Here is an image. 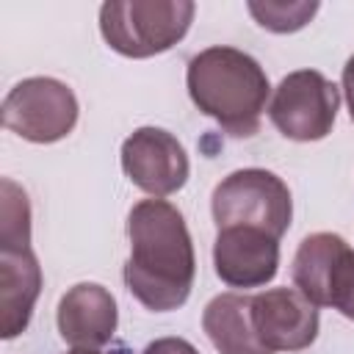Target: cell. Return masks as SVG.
Returning <instances> with one entry per match:
<instances>
[{
	"label": "cell",
	"instance_id": "obj_7",
	"mask_svg": "<svg viewBox=\"0 0 354 354\" xmlns=\"http://www.w3.org/2000/svg\"><path fill=\"white\" fill-rule=\"evenodd\" d=\"M77 97L55 77H25L3 100V124L33 144H55L77 124Z\"/></svg>",
	"mask_w": 354,
	"mask_h": 354
},
{
	"label": "cell",
	"instance_id": "obj_15",
	"mask_svg": "<svg viewBox=\"0 0 354 354\" xmlns=\"http://www.w3.org/2000/svg\"><path fill=\"white\" fill-rule=\"evenodd\" d=\"M254 22L271 33H296L318 11L315 0H249L246 3Z\"/></svg>",
	"mask_w": 354,
	"mask_h": 354
},
{
	"label": "cell",
	"instance_id": "obj_11",
	"mask_svg": "<svg viewBox=\"0 0 354 354\" xmlns=\"http://www.w3.org/2000/svg\"><path fill=\"white\" fill-rule=\"evenodd\" d=\"M55 324L66 346L100 351L113 340L119 326L116 299L100 282H77L61 296Z\"/></svg>",
	"mask_w": 354,
	"mask_h": 354
},
{
	"label": "cell",
	"instance_id": "obj_1",
	"mask_svg": "<svg viewBox=\"0 0 354 354\" xmlns=\"http://www.w3.org/2000/svg\"><path fill=\"white\" fill-rule=\"evenodd\" d=\"M127 290L152 313H171L191 296L196 254L183 213L166 199H141L127 216Z\"/></svg>",
	"mask_w": 354,
	"mask_h": 354
},
{
	"label": "cell",
	"instance_id": "obj_6",
	"mask_svg": "<svg viewBox=\"0 0 354 354\" xmlns=\"http://www.w3.org/2000/svg\"><path fill=\"white\" fill-rule=\"evenodd\" d=\"M340 108L337 86L318 69H296L274 88L268 119L290 141H321L332 133Z\"/></svg>",
	"mask_w": 354,
	"mask_h": 354
},
{
	"label": "cell",
	"instance_id": "obj_14",
	"mask_svg": "<svg viewBox=\"0 0 354 354\" xmlns=\"http://www.w3.org/2000/svg\"><path fill=\"white\" fill-rule=\"evenodd\" d=\"M0 249H30V202L11 177L0 180Z\"/></svg>",
	"mask_w": 354,
	"mask_h": 354
},
{
	"label": "cell",
	"instance_id": "obj_4",
	"mask_svg": "<svg viewBox=\"0 0 354 354\" xmlns=\"http://www.w3.org/2000/svg\"><path fill=\"white\" fill-rule=\"evenodd\" d=\"M213 221L224 227H254L282 238L293 218L290 188L268 169H238L227 174L210 196Z\"/></svg>",
	"mask_w": 354,
	"mask_h": 354
},
{
	"label": "cell",
	"instance_id": "obj_5",
	"mask_svg": "<svg viewBox=\"0 0 354 354\" xmlns=\"http://www.w3.org/2000/svg\"><path fill=\"white\" fill-rule=\"evenodd\" d=\"M293 285L315 307H332L354 321V249L343 235H307L293 257Z\"/></svg>",
	"mask_w": 354,
	"mask_h": 354
},
{
	"label": "cell",
	"instance_id": "obj_13",
	"mask_svg": "<svg viewBox=\"0 0 354 354\" xmlns=\"http://www.w3.org/2000/svg\"><path fill=\"white\" fill-rule=\"evenodd\" d=\"M202 329L218 354H271L252 321V296L218 293L205 304Z\"/></svg>",
	"mask_w": 354,
	"mask_h": 354
},
{
	"label": "cell",
	"instance_id": "obj_10",
	"mask_svg": "<svg viewBox=\"0 0 354 354\" xmlns=\"http://www.w3.org/2000/svg\"><path fill=\"white\" fill-rule=\"evenodd\" d=\"M213 268L230 288H263L279 271V238L254 227H224L213 241Z\"/></svg>",
	"mask_w": 354,
	"mask_h": 354
},
{
	"label": "cell",
	"instance_id": "obj_8",
	"mask_svg": "<svg viewBox=\"0 0 354 354\" xmlns=\"http://www.w3.org/2000/svg\"><path fill=\"white\" fill-rule=\"evenodd\" d=\"M122 169L136 188L163 199L177 194L191 174L185 147L163 127H138L122 144Z\"/></svg>",
	"mask_w": 354,
	"mask_h": 354
},
{
	"label": "cell",
	"instance_id": "obj_16",
	"mask_svg": "<svg viewBox=\"0 0 354 354\" xmlns=\"http://www.w3.org/2000/svg\"><path fill=\"white\" fill-rule=\"evenodd\" d=\"M141 354H199V351L183 337H158Z\"/></svg>",
	"mask_w": 354,
	"mask_h": 354
},
{
	"label": "cell",
	"instance_id": "obj_2",
	"mask_svg": "<svg viewBox=\"0 0 354 354\" xmlns=\"http://www.w3.org/2000/svg\"><path fill=\"white\" fill-rule=\"evenodd\" d=\"M185 86L199 113L210 116L227 136L252 138L271 94L266 69L243 50L216 44L188 61Z\"/></svg>",
	"mask_w": 354,
	"mask_h": 354
},
{
	"label": "cell",
	"instance_id": "obj_3",
	"mask_svg": "<svg viewBox=\"0 0 354 354\" xmlns=\"http://www.w3.org/2000/svg\"><path fill=\"white\" fill-rule=\"evenodd\" d=\"M194 14L191 0H108L100 6V33L124 58H152L185 39Z\"/></svg>",
	"mask_w": 354,
	"mask_h": 354
},
{
	"label": "cell",
	"instance_id": "obj_12",
	"mask_svg": "<svg viewBox=\"0 0 354 354\" xmlns=\"http://www.w3.org/2000/svg\"><path fill=\"white\" fill-rule=\"evenodd\" d=\"M41 293V266L33 249H0V337L14 340L30 324Z\"/></svg>",
	"mask_w": 354,
	"mask_h": 354
},
{
	"label": "cell",
	"instance_id": "obj_17",
	"mask_svg": "<svg viewBox=\"0 0 354 354\" xmlns=\"http://www.w3.org/2000/svg\"><path fill=\"white\" fill-rule=\"evenodd\" d=\"M343 94H346V105H348V119L354 122V53L348 55V61L343 66Z\"/></svg>",
	"mask_w": 354,
	"mask_h": 354
},
{
	"label": "cell",
	"instance_id": "obj_18",
	"mask_svg": "<svg viewBox=\"0 0 354 354\" xmlns=\"http://www.w3.org/2000/svg\"><path fill=\"white\" fill-rule=\"evenodd\" d=\"M69 354H102V351H91V348H72Z\"/></svg>",
	"mask_w": 354,
	"mask_h": 354
},
{
	"label": "cell",
	"instance_id": "obj_9",
	"mask_svg": "<svg viewBox=\"0 0 354 354\" xmlns=\"http://www.w3.org/2000/svg\"><path fill=\"white\" fill-rule=\"evenodd\" d=\"M252 321L260 343L277 351H304L318 337V307L296 288H268L252 296Z\"/></svg>",
	"mask_w": 354,
	"mask_h": 354
}]
</instances>
